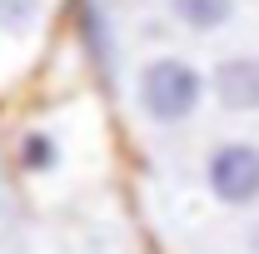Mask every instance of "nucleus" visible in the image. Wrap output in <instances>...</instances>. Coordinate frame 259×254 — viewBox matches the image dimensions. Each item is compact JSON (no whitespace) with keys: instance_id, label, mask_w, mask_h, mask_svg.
I'll return each mask as SVG.
<instances>
[{"instance_id":"20e7f679","label":"nucleus","mask_w":259,"mask_h":254,"mask_svg":"<svg viewBox=\"0 0 259 254\" xmlns=\"http://www.w3.org/2000/svg\"><path fill=\"white\" fill-rule=\"evenodd\" d=\"M15 164H20L30 180H55L65 170V135L55 125H40V130H30V135H20Z\"/></svg>"},{"instance_id":"423d86ee","label":"nucleus","mask_w":259,"mask_h":254,"mask_svg":"<svg viewBox=\"0 0 259 254\" xmlns=\"http://www.w3.org/2000/svg\"><path fill=\"white\" fill-rule=\"evenodd\" d=\"M45 20V0H0V35H30Z\"/></svg>"},{"instance_id":"f257e3e1","label":"nucleus","mask_w":259,"mask_h":254,"mask_svg":"<svg viewBox=\"0 0 259 254\" xmlns=\"http://www.w3.org/2000/svg\"><path fill=\"white\" fill-rule=\"evenodd\" d=\"M135 95H140L145 120H155V125H185L204 105V75L190 60H180V55H155L140 70Z\"/></svg>"},{"instance_id":"f03ea898","label":"nucleus","mask_w":259,"mask_h":254,"mask_svg":"<svg viewBox=\"0 0 259 254\" xmlns=\"http://www.w3.org/2000/svg\"><path fill=\"white\" fill-rule=\"evenodd\" d=\"M204 185L229 209L259 204V145L254 140H225L204 159Z\"/></svg>"},{"instance_id":"39448f33","label":"nucleus","mask_w":259,"mask_h":254,"mask_svg":"<svg viewBox=\"0 0 259 254\" xmlns=\"http://www.w3.org/2000/svg\"><path fill=\"white\" fill-rule=\"evenodd\" d=\"M169 15L194 35H214L234 20V0H169Z\"/></svg>"},{"instance_id":"0eeeda50","label":"nucleus","mask_w":259,"mask_h":254,"mask_svg":"<svg viewBox=\"0 0 259 254\" xmlns=\"http://www.w3.org/2000/svg\"><path fill=\"white\" fill-rule=\"evenodd\" d=\"M254 249H259V234H254Z\"/></svg>"},{"instance_id":"7ed1b4c3","label":"nucleus","mask_w":259,"mask_h":254,"mask_svg":"<svg viewBox=\"0 0 259 254\" xmlns=\"http://www.w3.org/2000/svg\"><path fill=\"white\" fill-rule=\"evenodd\" d=\"M214 100L229 115H259V55H229L214 65Z\"/></svg>"}]
</instances>
